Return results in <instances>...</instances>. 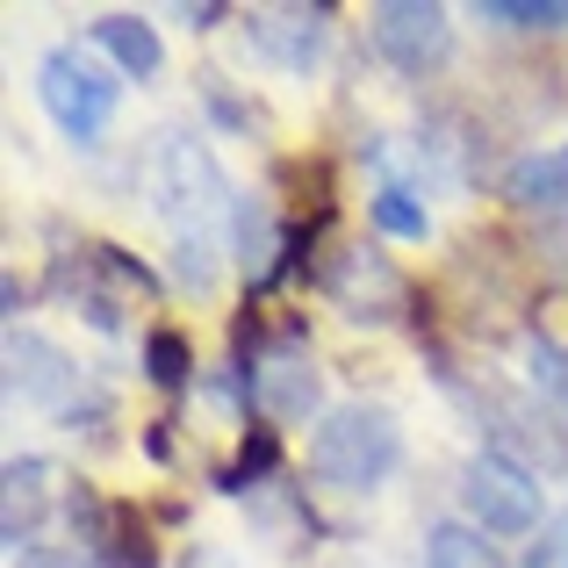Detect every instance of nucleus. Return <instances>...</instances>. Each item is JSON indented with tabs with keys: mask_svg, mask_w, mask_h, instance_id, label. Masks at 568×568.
Instances as JSON below:
<instances>
[{
	"mask_svg": "<svg viewBox=\"0 0 568 568\" xmlns=\"http://www.w3.org/2000/svg\"><path fill=\"white\" fill-rule=\"evenodd\" d=\"M396 460H403L396 417H388V410H367V403L332 410L317 425V439H310V468H317L332 489H375Z\"/></svg>",
	"mask_w": 568,
	"mask_h": 568,
	"instance_id": "f257e3e1",
	"label": "nucleus"
},
{
	"mask_svg": "<svg viewBox=\"0 0 568 568\" xmlns=\"http://www.w3.org/2000/svg\"><path fill=\"white\" fill-rule=\"evenodd\" d=\"M37 94H43V109H51V123L80 144H101V130H109V115H115V80L80 51H43Z\"/></svg>",
	"mask_w": 568,
	"mask_h": 568,
	"instance_id": "f03ea898",
	"label": "nucleus"
},
{
	"mask_svg": "<svg viewBox=\"0 0 568 568\" xmlns=\"http://www.w3.org/2000/svg\"><path fill=\"white\" fill-rule=\"evenodd\" d=\"M460 504L483 532H532L540 526V483L504 454H475L460 475Z\"/></svg>",
	"mask_w": 568,
	"mask_h": 568,
	"instance_id": "7ed1b4c3",
	"label": "nucleus"
},
{
	"mask_svg": "<svg viewBox=\"0 0 568 568\" xmlns=\"http://www.w3.org/2000/svg\"><path fill=\"white\" fill-rule=\"evenodd\" d=\"M375 43H382L388 65L432 72L446 51H454V22H446V8H432V0H382L375 8Z\"/></svg>",
	"mask_w": 568,
	"mask_h": 568,
	"instance_id": "20e7f679",
	"label": "nucleus"
},
{
	"mask_svg": "<svg viewBox=\"0 0 568 568\" xmlns=\"http://www.w3.org/2000/svg\"><path fill=\"white\" fill-rule=\"evenodd\" d=\"M8 388L37 410H65L72 417V396H80V367L37 332H8Z\"/></svg>",
	"mask_w": 568,
	"mask_h": 568,
	"instance_id": "39448f33",
	"label": "nucleus"
},
{
	"mask_svg": "<svg viewBox=\"0 0 568 568\" xmlns=\"http://www.w3.org/2000/svg\"><path fill=\"white\" fill-rule=\"evenodd\" d=\"M324 22H332V8H266V14H252V51L303 72L324 51Z\"/></svg>",
	"mask_w": 568,
	"mask_h": 568,
	"instance_id": "423d86ee",
	"label": "nucleus"
},
{
	"mask_svg": "<svg viewBox=\"0 0 568 568\" xmlns=\"http://www.w3.org/2000/svg\"><path fill=\"white\" fill-rule=\"evenodd\" d=\"M252 396H260V410H266V417L295 425V417H310V410H317V396H324V388H317V367H310V361L281 353V361H266V367H260Z\"/></svg>",
	"mask_w": 568,
	"mask_h": 568,
	"instance_id": "0eeeda50",
	"label": "nucleus"
},
{
	"mask_svg": "<svg viewBox=\"0 0 568 568\" xmlns=\"http://www.w3.org/2000/svg\"><path fill=\"white\" fill-rule=\"evenodd\" d=\"M504 202L518 209H561L568 202V144L561 152H532L504 173Z\"/></svg>",
	"mask_w": 568,
	"mask_h": 568,
	"instance_id": "6e6552de",
	"label": "nucleus"
},
{
	"mask_svg": "<svg viewBox=\"0 0 568 568\" xmlns=\"http://www.w3.org/2000/svg\"><path fill=\"white\" fill-rule=\"evenodd\" d=\"M94 43L130 72V80H152L159 58H166V51H159V29L138 22V14H101V22H94Z\"/></svg>",
	"mask_w": 568,
	"mask_h": 568,
	"instance_id": "1a4fd4ad",
	"label": "nucleus"
},
{
	"mask_svg": "<svg viewBox=\"0 0 568 568\" xmlns=\"http://www.w3.org/2000/svg\"><path fill=\"white\" fill-rule=\"evenodd\" d=\"M43 518V460H8V540L22 547Z\"/></svg>",
	"mask_w": 568,
	"mask_h": 568,
	"instance_id": "9d476101",
	"label": "nucleus"
},
{
	"mask_svg": "<svg viewBox=\"0 0 568 568\" xmlns=\"http://www.w3.org/2000/svg\"><path fill=\"white\" fill-rule=\"evenodd\" d=\"M94 547H101L109 568H159L152 540H144V518H130V511H109V526L94 532Z\"/></svg>",
	"mask_w": 568,
	"mask_h": 568,
	"instance_id": "9b49d317",
	"label": "nucleus"
},
{
	"mask_svg": "<svg viewBox=\"0 0 568 568\" xmlns=\"http://www.w3.org/2000/svg\"><path fill=\"white\" fill-rule=\"evenodd\" d=\"M425 568H504V561L475 526H439L432 547H425Z\"/></svg>",
	"mask_w": 568,
	"mask_h": 568,
	"instance_id": "f8f14e48",
	"label": "nucleus"
},
{
	"mask_svg": "<svg viewBox=\"0 0 568 568\" xmlns=\"http://www.w3.org/2000/svg\"><path fill=\"white\" fill-rule=\"evenodd\" d=\"M475 22H497V29H568V0H483Z\"/></svg>",
	"mask_w": 568,
	"mask_h": 568,
	"instance_id": "ddd939ff",
	"label": "nucleus"
},
{
	"mask_svg": "<svg viewBox=\"0 0 568 568\" xmlns=\"http://www.w3.org/2000/svg\"><path fill=\"white\" fill-rule=\"evenodd\" d=\"M274 468V425H260V432H245V446H237V460L216 475L223 489H252V475H266Z\"/></svg>",
	"mask_w": 568,
	"mask_h": 568,
	"instance_id": "4468645a",
	"label": "nucleus"
},
{
	"mask_svg": "<svg viewBox=\"0 0 568 568\" xmlns=\"http://www.w3.org/2000/svg\"><path fill=\"white\" fill-rule=\"evenodd\" d=\"M144 367H152L159 388H181V382H187V338H181V332H152V346H144Z\"/></svg>",
	"mask_w": 568,
	"mask_h": 568,
	"instance_id": "2eb2a0df",
	"label": "nucleus"
},
{
	"mask_svg": "<svg viewBox=\"0 0 568 568\" xmlns=\"http://www.w3.org/2000/svg\"><path fill=\"white\" fill-rule=\"evenodd\" d=\"M375 223H382L388 237H425V209H417L403 187H382L375 194Z\"/></svg>",
	"mask_w": 568,
	"mask_h": 568,
	"instance_id": "dca6fc26",
	"label": "nucleus"
},
{
	"mask_svg": "<svg viewBox=\"0 0 568 568\" xmlns=\"http://www.w3.org/2000/svg\"><path fill=\"white\" fill-rule=\"evenodd\" d=\"M231 231H237V245H245V266H266V252H274V223H266V209L237 202L231 209Z\"/></svg>",
	"mask_w": 568,
	"mask_h": 568,
	"instance_id": "f3484780",
	"label": "nucleus"
},
{
	"mask_svg": "<svg viewBox=\"0 0 568 568\" xmlns=\"http://www.w3.org/2000/svg\"><path fill=\"white\" fill-rule=\"evenodd\" d=\"M181 22H187V29H216L223 8H216V0H202V8H181Z\"/></svg>",
	"mask_w": 568,
	"mask_h": 568,
	"instance_id": "a211bd4d",
	"label": "nucleus"
},
{
	"mask_svg": "<svg viewBox=\"0 0 568 568\" xmlns=\"http://www.w3.org/2000/svg\"><path fill=\"white\" fill-rule=\"evenodd\" d=\"M14 568H80V561H65V555H22Z\"/></svg>",
	"mask_w": 568,
	"mask_h": 568,
	"instance_id": "6ab92c4d",
	"label": "nucleus"
},
{
	"mask_svg": "<svg viewBox=\"0 0 568 568\" xmlns=\"http://www.w3.org/2000/svg\"><path fill=\"white\" fill-rule=\"evenodd\" d=\"M532 568H568V547H547V555H532Z\"/></svg>",
	"mask_w": 568,
	"mask_h": 568,
	"instance_id": "aec40b11",
	"label": "nucleus"
}]
</instances>
